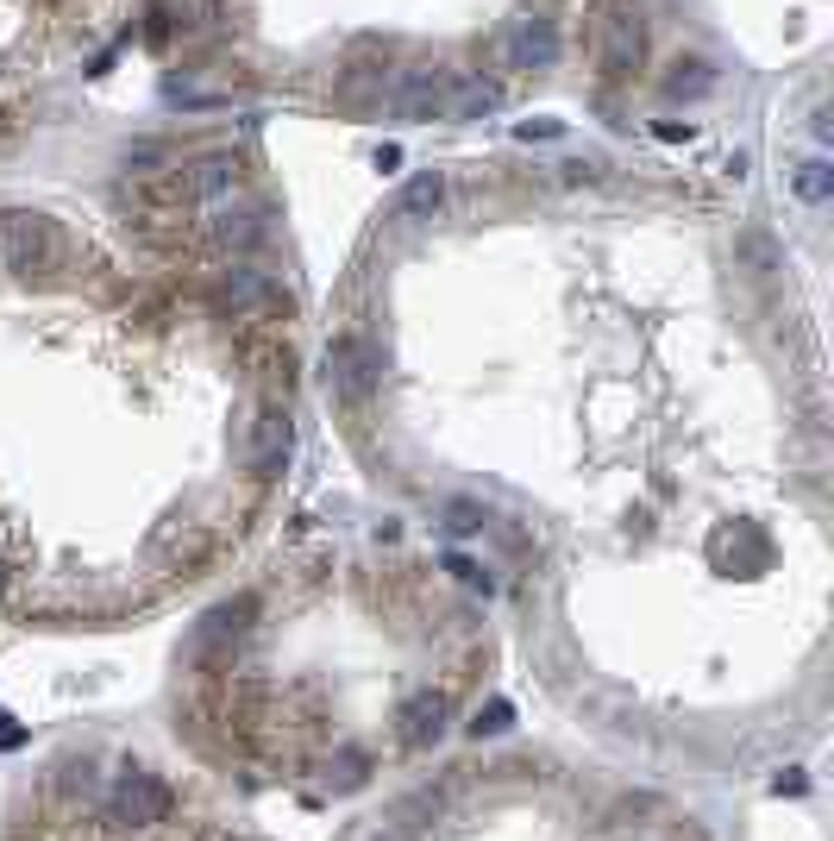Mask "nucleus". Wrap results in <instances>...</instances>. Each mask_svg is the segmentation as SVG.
I'll list each match as a JSON object with an SVG mask.
<instances>
[{
	"instance_id": "1",
	"label": "nucleus",
	"mask_w": 834,
	"mask_h": 841,
	"mask_svg": "<svg viewBox=\"0 0 834 841\" xmlns=\"http://www.w3.org/2000/svg\"><path fill=\"white\" fill-rule=\"evenodd\" d=\"M0 264L20 276H63L70 271V239L51 214H0Z\"/></svg>"
},
{
	"instance_id": "2",
	"label": "nucleus",
	"mask_w": 834,
	"mask_h": 841,
	"mask_svg": "<svg viewBox=\"0 0 834 841\" xmlns=\"http://www.w3.org/2000/svg\"><path fill=\"white\" fill-rule=\"evenodd\" d=\"M646 57V20L634 0H602L597 7V70L609 82H627Z\"/></svg>"
},
{
	"instance_id": "3",
	"label": "nucleus",
	"mask_w": 834,
	"mask_h": 841,
	"mask_svg": "<svg viewBox=\"0 0 834 841\" xmlns=\"http://www.w3.org/2000/svg\"><path fill=\"white\" fill-rule=\"evenodd\" d=\"M176 810V791L157 772H145V766H133V772H119V785L107 791V817L126 822V829H151V822H170Z\"/></svg>"
},
{
	"instance_id": "4",
	"label": "nucleus",
	"mask_w": 834,
	"mask_h": 841,
	"mask_svg": "<svg viewBox=\"0 0 834 841\" xmlns=\"http://www.w3.org/2000/svg\"><path fill=\"white\" fill-rule=\"evenodd\" d=\"M446 88H452V70H402V76L383 88L389 114L395 119H446Z\"/></svg>"
},
{
	"instance_id": "5",
	"label": "nucleus",
	"mask_w": 834,
	"mask_h": 841,
	"mask_svg": "<svg viewBox=\"0 0 834 841\" xmlns=\"http://www.w3.org/2000/svg\"><path fill=\"white\" fill-rule=\"evenodd\" d=\"M496 57H503L508 70H552V63H559V25L540 20V13L508 20L503 39H496Z\"/></svg>"
},
{
	"instance_id": "6",
	"label": "nucleus",
	"mask_w": 834,
	"mask_h": 841,
	"mask_svg": "<svg viewBox=\"0 0 834 841\" xmlns=\"http://www.w3.org/2000/svg\"><path fill=\"white\" fill-rule=\"evenodd\" d=\"M370 383H377V353H370L358 333H339L327 346V390L339 402H365Z\"/></svg>"
},
{
	"instance_id": "7",
	"label": "nucleus",
	"mask_w": 834,
	"mask_h": 841,
	"mask_svg": "<svg viewBox=\"0 0 834 841\" xmlns=\"http://www.w3.org/2000/svg\"><path fill=\"white\" fill-rule=\"evenodd\" d=\"M176 182H182V196H189V208L226 201V196H239V157H226V151H214V157H194L189 170H176Z\"/></svg>"
},
{
	"instance_id": "8",
	"label": "nucleus",
	"mask_w": 834,
	"mask_h": 841,
	"mask_svg": "<svg viewBox=\"0 0 834 841\" xmlns=\"http://www.w3.org/2000/svg\"><path fill=\"white\" fill-rule=\"evenodd\" d=\"M446 691H414V697H408L402 704V735L414 747H427V742H440V735H446Z\"/></svg>"
},
{
	"instance_id": "9",
	"label": "nucleus",
	"mask_w": 834,
	"mask_h": 841,
	"mask_svg": "<svg viewBox=\"0 0 834 841\" xmlns=\"http://www.w3.org/2000/svg\"><path fill=\"white\" fill-rule=\"evenodd\" d=\"M496 107H503V88H496V82H484V76H458V70H452L446 119H484V114H496Z\"/></svg>"
},
{
	"instance_id": "10",
	"label": "nucleus",
	"mask_w": 834,
	"mask_h": 841,
	"mask_svg": "<svg viewBox=\"0 0 834 841\" xmlns=\"http://www.w3.org/2000/svg\"><path fill=\"white\" fill-rule=\"evenodd\" d=\"M440 208H446V177L440 170H414L395 196V220H433Z\"/></svg>"
},
{
	"instance_id": "11",
	"label": "nucleus",
	"mask_w": 834,
	"mask_h": 841,
	"mask_svg": "<svg viewBox=\"0 0 834 841\" xmlns=\"http://www.w3.org/2000/svg\"><path fill=\"white\" fill-rule=\"evenodd\" d=\"M665 101H703V95H716V63H703V57H678L672 70H665Z\"/></svg>"
},
{
	"instance_id": "12",
	"label": "nucleus",
	"mask_w": 834,
	"mask_h": 841,
	"mask_svg": "<svg viewBox=\"0 0 834 841\" xmlns=\"http://www.w3.org/2000/svg\"><path fill=\"white\" fill-rule=\"evenodd\" d=\"M791 189H796V201L822 208V201L834 196V164H828V157H803V164L791 170Z\"/></svg>"
},
{
	"instance_id": "13",
	"label": "nucleus",
	"mask_w": 834,
	"mask_h": 841,
	"mask_svg": "<svg viewBox=\"0 0 834 841\" xmlns=\"http://www.w3.org/2000/svg\"><path fill=\"white\" fill-rule=\"evenodd\" d=\"M484 522L489 515L477 509V503H465V496H452L446 503V534H458V540H465V534H484Z\"/></svg>"
},
{
	"instance_id": "14",
	"label": "nucleus",
	"mask_w": 834,
	"mask_h": 841,
	"mask_svg": "<svg viewBox=\"0 0 834 841\" xmlns=\"http://www.w3.org/2000/svg\"><path fill=\"white\" fill-rule=\"evenodd\" d=\"M508 728H515V709H508L503 697H496V704H484L477 716H471V735H477V742H484V735H508Z\"/></svg>"
},
{
	"instance_id": "15",
	"label": "nucleus",
	"mask_w": 834,
	"mask_h": 841,
	"mask_svg": "<svg viewBox=\"0 0 834 841\" xmlns=\"http://www.w3.org/2000/svg\"><path fill=\"white\" fill-rule=\"evenodd\" d=\"M226 245H257L264 239V227H257V214H220V227H214Z\"/></svg>"
},
{
	"instance_id": "16",
	"label": "nucleus",
	"mask_w": 834,
	"mask_h": 841,
	"mask_svg": "<svg viewBox=\"0 0 834 841\" xmlns=\"http://www.w3.org/2000/svg\"><path fill=\"white\" fill-rule=\"evenodd\" d=\"M446 571H452V578H458L465 590H484V597L496 590V585H489V571L477 566V559H465V553H446Z\"/></svg>"
},
{
	"instance_id": "17",
	"label": "nucleus",
	"mask_w": 834,
	"mask_h": 841,
	"mask_svg": "<svg viewBox=\"0 0 834 841\" xmlns=\"http://www.w3.org/2000/svg\"><path fill=\"white\" fill-rule=\"evenodd\" d=\"M564 133V119H521L515 126V138H559Z\"/></svg>"
},
{
	"instance_id": "18",
	"label": "nucleus",
	"mask_w": 834,
	"mask_h": 841,
	"mask_svg": "<svg viewBox=\"0 0 834 841\" xmlns=\"http://www.w3.org/2000/svg\"><path fill=\"white\" fill-rule=\"evenodd\" d=\"M653 138H665V145H678V138H690V126H678V119H659V126H653Z\"/></svg>"
},
{
	"instance_id": "19",
	"label": "nucleus",
	"mask_w": 834,
	"mask_h": 841,
	"mask_svg": "<svg viewBox=\"0 0 834 841\" xmlns=\"http://www.w3.org/2000/svg\"><path fill=\"white\" fill-rule=\"evenodd\" d=\"M402 164V145H377V170H395Z\"/></svg>"
},
{
	"instance_id": "20",
	"label": "nucleus",
	"mask_w": 834,
	"mask_h": 841,
	"mask_svg": "<svg viewBox=\"0 0 834 841\" xmlns=\"http://www.w3.org/2000/svg\"><path fill=\"white\" fill-rule=\"evenodd\" d=\"M7 578H13V566H7V553H0V590H7Z\"/></svg>"
}]
</instances>
